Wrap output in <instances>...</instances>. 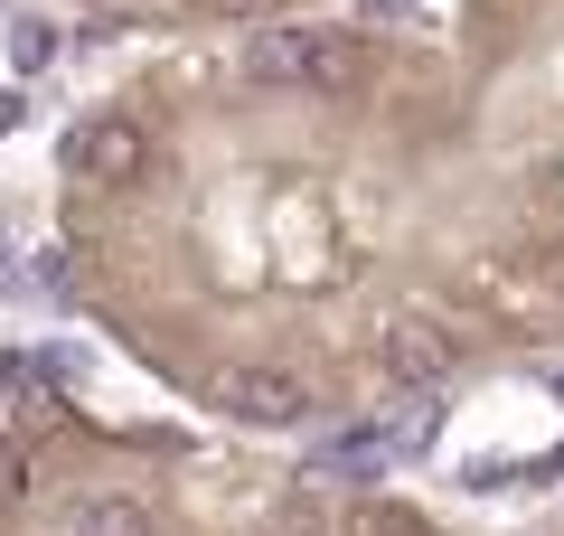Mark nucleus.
Segmentation results:
<instances>
[{
  "instance_id": "obj_1",
  "label": "nucleus",
  "mask_w": 564,
  "mask_h": 536,
  "mask_svg": "<svg viewBox=\"0 0 564 536\" xmlns=\"http://www.w3.org/2000/svg\"><path fill=\"white\" fill-rule=\"evenodd\" d=\"M462 114L536 349H564V0H462Z\"/></svg>"
},
{
  "instance_id": "obj_5",
  "label": "nucleus",
  "mask_w": 564,
  "mask_h": 536,
  "mask_svg": "<svg viewBox=\"0 0 564 536\" xmlns=\"http://www.w3.org/2000/svg\"><path fill=\"white\" fill-rule=\"evenodd\" d=\"M10 57H20V66H47V57H57V29H47V20H20V29H10Z\"/></svg>"
},
{
  "instance_id": "obj_4",
  "label": "nucleus",
  "mask_w": 564,
  "mask_h": 536,
  "mask_svg": "<svg viewBox=\"0 0 564 536\" xmlns=\"http://www.w3.org/2000/svg\"><path fill=\"white\" fill-rule=\"evenodd\" d=\"M29 499H39V452H29L20 433H0V527L29 517Z\"/></svg>"
},
{
  "instance_id": "obj_2",
  "label": "nucleus",
  "mask_w": 564,
  "mask_h": 536,
  "mask_svg": "<svg viewBox=\"0 0 564 536\" xmlns=\"http://www.w3.org/2000/svg\"><path fill=\"white\" fill-rule=\"evenodd\" d=\"M141 151H151L141 114L132 104H104V114H85L76 132H66V179H76L85 199H122L141 179Z\"/></svg>"
},
{
  "instance_id": "obj_3",
  "label": "nucleus",
  "mask_w": 564,
  "mask_h": 536,
  "mask_svg": "<svg viewBox=\"0 0 564 536\" xmlns=\"http://www.w3.org/2000/svg\"><path fill=\"white\" fill-rule=\"evenodd\" d=\"M292 10H302V0H180V20L236 29V39H254V29H292Z\"/></svg>"
},
{
  "instance_id": "obj_6",
  "label": "nucleus",
  "mask_w": 564,
  "mask_h": 536,
  "mask_svg": "<svg viewBox=\"0 0 564 536\" xmlns=\"http://www.w3.org/2000/svg\"><path fill=\"white\" fill-rule=\"evenodd\" d=\"M0 132H20V95H0Z\"/></svg>"
}]
</instances>
